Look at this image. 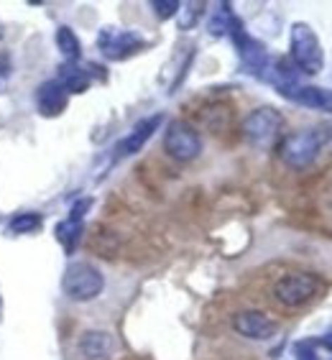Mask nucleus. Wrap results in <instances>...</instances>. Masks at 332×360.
<instances>
[{"label":"nucleus","instance_id":"obj_11","mask_svg":"<svg viewBox=\"0 0 332 360\" xmlns=\"http://www.w3.org/2000/svg\"><path fill=\"white\" fill-rule=\"evenodd\" d=\"M161 120H164V115H161V112H156V115H148V118L139 120V123L133 125V131L128 133V136H125V139L120 141L118 146H115V159H125V156H133V153H139L141 148L148 143V139H151L153 133L159 131Z\"/></svg>","mask_w":332,"mask_h":360},{"label":"nucleus","instance_id":"obj_13","mask_svg":"<svg viewBox=\"0 0 332 360\" xmlns=\"http://www.w3.org/2000/svg\"><path fill=\"white\" fill-rule=\"evenodd\" d=\"M92 70L95 64H87V67H79L77 62H64L59 67V75H56V82L62 84L70 95H82V92L90 90L92 84Z\"/></svg>","mask_w":332,"mask_h":360},{"label":"nucleus","instance_id":"obj_4","mask_svg":"<svg viewBox=\"0 0 332 360\" xmlns=\"http://www.w3.org/2000/svg\"><path fill=\"white\" fill-rule=\"evenodd\" d=\"M319 286H322L319 276L307 274V271H294V274H286L274 284V297L281 307L297 309V307L307 304L317 297Z\"/></svg>","mask_w":332,"mask_h":360},{"label":"nucleus","instance_id":"obj_23","mask_svg":"<svg viewBox=\"0 0 332 360\" xmlns=\"http://www.w3.org/2000/svg\"><path fill=\"white\" fill-rule=\"evenodd\" d=\"M322 345H325V347H330V350H332V333H330V335H325V338H322Z\"/></svg>","mask_w":332,"mask_h":360},{"label":"nucleus","instance_id":"obj_18","mask_svg":"<svg viewBox=\"0 0 332 360\" xmlns=\"http://www.w3.org/2000/svg\"><path fill=\"white\" fill-rule=\"evenodd\" d=\"M233 18H236V13L230 11L228 3H220L217 11H215V15H212V21H210V34L225 36L230 31V26H233Z\"/></svg>","mask_w":332,"mask_h":360},{"label":"nucleus","instance_id":"obj_9","mask_svg":"<svg viewBox=\"0 0 332 360\" xmlns=\"http://www.w3.org/2000/svg\"><path fill=\"white\" fill-rule=\"evenodd\" d=\"M233 330L248 340H271L276 335L279 325H276V319H271L266 312L245 309V312H238L236 317H233Z\"/></svg>","mask_w":332,"mask_h":360},{"label":"nucleus","instance_id":"obj_12","mask_svg":"<svg viewBox=\"0 0 332 360\" xmlns=\"http://www.w3.org/2000/svg\"><path fill=\"white\" fill-rule=\"evenodd\" d=\"M70 105V92L64 90L56 79H46L39 84L36 90V110L42 112L44 118H59Z\"/></svg>","mask_w":332,"mask_h":360},{"label":"nucleus","instance_id":"obj_2","mask_svg":"<svg viewBox=\"0 0 332 360\" xmlns=\"http://www.w3.org/2000/svg\"><path fill=\"white\" fill-rule=\"evenodd\" d=\"M289 49H291V62L299 72L305 75H319L325 67V51L319 44L314 28L305 21H297L291 26L289 34Z\"/></svg>","mask_w":332,"mask_h":360},{"label":"nucleus","instance_id":"obj_5","mask_svg":"<svg viewBox=\"0 0 332 360\" xmlns=\"http://www.w3.org/2000/svg\"><path fill=\"white\" fill-rule=\"evenodd\" d=\"M146 46H148V41H146L139 31H131V28L105 26L97 34V49L110 62H123L128 56L143 51Z\"/></svg>","mask_w":332,"mask_h":360},{"label":"nucleus","instance_id":"obj_6","mask_svg":"<svg viewBox=\"0 0 332 360\" xmlns=\"http://www.w3.org/2000/svg\"><path fill=\"white\" fill-rule=\"evenodd\" d=\"M281 128H284V115L276 108H269V105L250 110L243 120V136L248 143L258 146V148H266V146L274 143Z\"/></svg>","mask_w":332,"mask_h":360},{"label":"nucleus","instance_id":"obj_14","mask_svg":"<svg viewBox=\"0 0 332 360\" xmlns=\"http://www.w3.org/2000/svg\"><path fill=\"white\" fill-rule=\"evenodd\" d=\"M79 353L84 360H108L113 355V338L103 330H90L79 338Z\"/></svg>","mask_w":332,"mask_h":360},{"label":"nucleus","instance_id":"obj_16","mask_svg":"<svg viewBox=\"0 0 332 360\" xmlns=\"http://www.w3.org/2000/svg\"><path fill=\"white\" fill-rule=\"evenodd\" d=\"M42 228H44L42 212H15L8 220V233H13V236H34Z\"/></svg>","mask_w":332,"mask_h":360},{"label":"nucleus","instance_id":"obj_1","mask_svg":"<svg viewBox=\"0 0 332 360\" xmlns=\"http://www.w3.org/2000/svg\"><path fill=\"white\" fill-rule=\"evenodd\" d=\"M332 141V125H312L297 133H289L279 143V156L289 169L312 167L327 143Z\"/></svg>","mask_w":332,"mask_h":360},{"label":"nucleus","instance_id":"obj_3","mask_svg":"<svg viewBox=\"0 0 332 360\" xmlns=\"http://www.w3.org/2000/svg\"><path fill=\"white\" fill-rule=\"evenodd\" d=\"M105 289V276L100 269L87 261H77V264L67 266L62 276V291L72 302H92L103 294Z\"/></svg>","mask_w":332,"mask_h":360},{"label":"nucleus","instance_id":"obj_22","mask_svg":"<svg viewBox=\"0 0 332 360\" xmlns=\"http://www.w3.org/2000/svg\"><path fill=\"white\" fill-rule=\"evenodd\" d=\"M8 84V70H0V92H6Z\"/></svg>","mask_w":332,"mask_h":360},{"label":"nucleus","instance_id":"obj_19","mask_svg":"<svg viewBox=\"0 0 332 360\" xmlns=\"http://www.w3.org/2000/svg\"><path fill=\"white\" fill-rule=\"evenodd\" d=\"M205 13V3H181L179 6V26L187 31V28H192L194 23H197V18Z\"/></svg>","mask_w":332,"mask_h":360},{"label":"nucleus","instance_id":"obj_8","mask_svg":"<svg viewBox=\"0 0 332 360\" xmlns=\"http://www.w3.org/2000/svg\"><path fill=\"white\" fill-rule=\"evenodd\" d=\"M228 36L233 39V44H236L243 67L248 72H253V75L263 77V72L269 67V51H266V46H263L258 39H253L238 18H233V26H230Z\"/></svg>","mask_w":332,"mask_h":360},{"label":"nucleus","instance_id":"obj_20","mask_svg":"<svg viewBox=\"0 0 332 360\" xmlns=\"http://www.w3.org/2000/svg\"><path fill=\"white\" fill-rule=\"evenodd\" d=\"M179 0H153L151 8H153V13L159 15L161 21H166V18H172V15L179 13Z\"/></svg>","mask_w":332,"mask_h":360},{"label":"nucleus","instance_id":"obj_24","mask_svg":"<svg viewBox=\"0 0 332 360\" xmlns=\"http://www.w3.org/2000/svg\"><path fill=\"white\" fill-rule=\"evenodd\" d=\"M0 314H3V302H0Z\"/></svg>","mask_w":332,"mask_h":360},{"label":"nucleus","instance_id":"obj_7","mask_svg":"<svg viewBox=\"0 0 332 360\" xmlns=\"http://www.w3.org/2000/svg\"><path fill=\"white\" fill-rule=\"evenodd\" d=\"M164 151L181 164L194 161L202 153V139L197 128L189 125L187 120H172L164 133Z\"/></svg>","mask_w":332,"mask_h":360},{"label":"nucleus","instance_id":"obj_21","mask_svg":"<svg viewBox=\"0 0 332 360\" xmlns=\"http://www.w3.org/2000/svg\"><path fill=\"white\" fill-rule=\"evenodd\" d=\"M294 353H297V360H319L317 355L312 353V342H297Z\"/></svg>","mask_w":332,"mask_h":360},{"label":"nucleus","instance_id":"obj_15","mask_svg":"<svg viewBox=\"0 0 332 360\" xmlns=\"http://www.w3.org/2000/svg\"><path fill=\"white\" fill-rule=\"evenodd\" d=\"M82 233H84V220L72 217V215H67L62 222H56V228H54L56 240L62 243V248L67 250V253H75V248L79 245V240H82Z\"/></svg>","mask_w":332,"mask_h":360},{"label":"nucleus","instance_id":"obj_10","mask_svg":"<svg viewBox=\"0 0 332 360\" xmlns=\"http://www.w3.org/2000/svg\"><path fill=\"white\" fill-rule=\"evenodd\" d=\"M279 92L297 105H305L309 110H322V112H332V90L325 87H314V84H284L279 87Z\"/></svg>","mask_w":332,"mask_h":360},{"label":"nucleus","instance_id":"obj_17","mask_svg":"<svg viewBox=\"0 0 332 360\" xmlns=\"http://www.w3.org/2000/svg\"><path fill=\"white\" fill-rule=\"evenodd\" d=\"M56 49L62 51V56L67 62H79V56H82V44L77 39V34L72 31L70 26H59L56 28Z\"/></svg>","mask_w":332,"mask_h":360}]
</instances>
